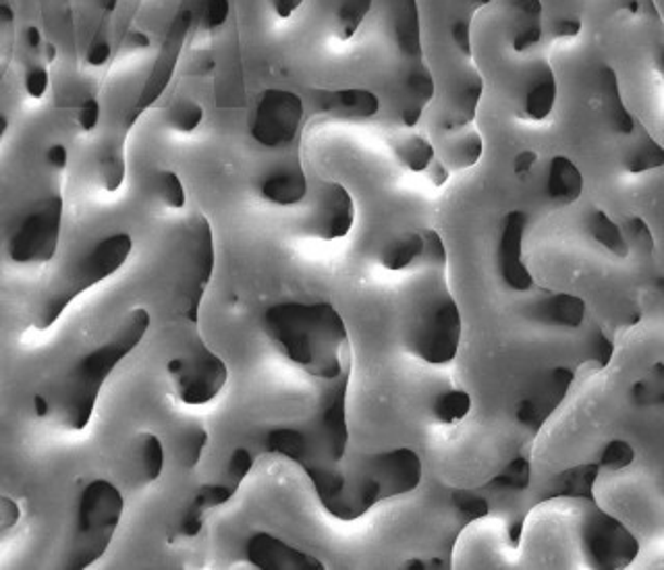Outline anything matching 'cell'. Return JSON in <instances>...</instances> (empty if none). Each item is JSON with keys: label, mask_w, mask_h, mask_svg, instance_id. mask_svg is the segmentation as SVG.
<instances>
[{"label": "cell", "mask_w": 664, "mask_h": 570, "mask_svg": "<svg viewBox=\"0 0 664 570\" xmlns=\"http://www.w3.org/2000/svg\"><path fill=\"white\" fill-rule=\"evenodd\" d=\"M25 88H27V94L31 95V98H36V100L47 94V69H42V67H34V69H29L27 77H25Z\"/></svg>", "instance_id": "ee69618b"}, {"label": "cell", "mask_w": 664, "mask_h": 570, "mask_svg": "<svg viewBox=\"0 0 664 570\" xmlns=\"http://www.w3.org/2000/svg\"><path fill=\"white\" fill-rule=\"evenodd\" d=\"M584 191V177L579 172V168L571 163L565 156H557L550 163V172H548V193L552 199L563 202V204H573Z\"/></svg>", "instance_id": "e0dca14e"}, {"label": "cell", "mask_w": 664, "mask_h": 570, "mask_svg": "<svg viewBox=\"0 0 664 570\" xmlns=\"http://www.w3.org/2000/svg\"><path fill=\"white\" fill-rule=\"evenodd\" d=\"M600 83H602V94L606 100V108H609L613 125L625 135L634 133V117L629 115V111L621 102L617 73L613 72L611 67H602L600 69Z\"/></svg>", "instance_id": "7402d4cb"}, {"label": "cell", "mask_w": 664, "mask_h": 570, "mask_svg": "<svg viewBox=\"0 0 664 570\" xmlns=\"http://www.w3.org/2000/svg\"><path fill=\"white\" fill-rule=\"evenodd\" d=\"M472 4H477V7H484V4H490L493 0H470Z\"/></svg>", "instance_id": "680465c9"}, {"label": "cell", "mask_w": 664, "mask_h": 570, "mask_svg": "<svg viewBox=\"0 0 664 570\" xmlns=\"http://www.w3.org/2000/svg\"><path fill=\"white\" fill-rule=\"evenodd\" d=\"M252 467H254L252 452L247 451V449H235L233 454H231V458H229V465H227V471H225V477H222V483L238 492L241 481L250 476Z\"/></svg>", "instance_id": "1f68e13d"}, {"label": "cell", "mask_w": 664, "mask_h": 570, "mask_svg": "<svg viewBox=\"0 0 664 570\" xmlns=\"http://www.w3.org/2000/svg\"><path fill=\"white\" fill-rule=\"evenodd\" d=\"M156 191H158V197L163 199V204L168 206V208H173V210L183 208L186 202H188L186 187H183L179 174L173 172V170H163V172L158 174V179H156Z\"/></svg>", "instance_id": "f546056e"}, {"label": "cell", "mask_w": 664, "mask_h": 570, "mask_svg": "<svg viewBox=\"0 0 664 570\" xmlns=\"http://www.w3.org/2000/svg\"><path fill=\"white\" fill-rule=\"evenodd\" d=\"M498 485H507V488H525L529 483V465L527 461L518 458L513 461L507 471L502 476H498Z\"/></svg>", "instance_id": "ab89813d"}, {"label": "cell", "mask_w": 664, "mask_h": 570, "mask_svg": "<svg viewBox=\"0 0 664 570\" xmlns=\"http://www.w3.org/2000/svg\"><path fill=\"white\" fill-rule=\"evenodd\" d=\"M204 119V108L190 98L179 100L168 111V125L179 133H193Z\"/></svg>", "instance_id": "484cf974"}, {"label": "cell", "mask_w": 664, "mask_h": 570, "mask_svg": "<svg viewBox=\"0 0 664 570\" xmlns=\"http://www.w3.org/2000/svg\"><path fill=\"white\" fill-rule=\"evenodd\" d=\"M177 461L183 469H195L197 463L202 461V454L208 446V431L197 424H191L179 431L177 436Z\"/></svg>", "instance_id": "603a6c76"}, {"label": "cell", "mask_w": 664, "mask_h": 570, "mask_svg": "<svg viewBox=\"0 0 664 570\" xmlns=\"http://www.w3.org/2000/svg\"><path fill=\"white\" fill-rule=\"evenodd\" d=\"M397 152H399V158L404 160L405 165L411 170H418V172L430 167L432 160H434L432 145L422 138H409Z\"/></svg>", "instance_id": "4dcf8cb0"}, {"label": "cell", "mask_w": 664, "mask_h": 570, "mask_svg": "<svg viewBox=\"0 0 664 570\" xmlns=\"http://www.w3.org/2000/svg\"><path fill=\"white\" fill-rule=\"evenodd\" d=\"M47 160L50 167L63 170V168L67 167V163H69V152H67L65 145L54 143V145L48 147Z\"/></svg>", "instance_id": "bcb514c9"}, {"label": "cell", "mask_w": 664, "mask_h": 570, "mask_svg": "<svg viewBox=\"0 0 664 570\" xmlns=\"http://www.w3.org/2000/svg\"><path fill=\"white\" fill-rule=\"evenodd\" d=\"M77 120H79V127H81L86 133L94 131L95 127H98V122H100V102H98L95 98H86L84 104H81V108H79Z\"/></svg>", "instance_id": "b9f144b4"}, {"label": "cell", "mask_w": 664, "mask_h": 570, "mask_svg": "<svg viewBox=\"0 0 664 570\" xmlns=\"http://www.w3.org/2000/svg\"><path fill=\"white\" fill-rule=\"evenodd\" d=\"M542 38V27L538 22H529V24L523 25L522 29L515 34V40H513V47L518 52H525L527 48L536 47Z\"/></svg>", "instance_id": "60d3db41"}, {"label": "cell", "mask_w": 664, "mask_h": 570, "mask_svg": "<svg viewBox=\"0 0 664 570\" xmlns=\"http://www.w3.org/2000/svg\"><path fill=\"white\" fill-rule=\"evenodd\" d=\"M557 100V81L548 65H542L538 72L534 73L529 90L525 95V115L529 119H546L552 113Z\"/></svg>", "instance_id": "ac0fdd59"}, {"label": "cell", "mask_w": 664, "mask_h": 570, "mask_svg": "<svg viewBox=\"0 0 664 570\" xmlns=\"http://www.w3.org/2000/svg\"><path fill=\"white\" fill-rule=\"evenodd\" d=\"M272 2H274L277 15L283 20H289L304 4V0H272Z\"/></svg>", "instance_id": "f5cc1de1"}, {"label": "cell", "mask_w": 664, "mask_h": 570, "mask_svg": "<svg viewBox=\"0 0 664 570\" xmlns=\"http://www.w3.org/2000/svg\"><path fill=\"white\" fill-rule=\"evenodd\" d=\"M108 59H111V47H108V42H98V44L90 50V54H88V63L94 65V67H102Z\"/></svg>", "instance_id": "c3c4849f"}, {"label": "cell", "mask_w": 664, "mask_h": 570, "mask_svg": "<svg viewBox=\"0 0 664 570\" xmlns=\"http://www.w3.org/2000/svg\"><path fill=\"white\" fill-rule=\"evenodd\" d=\"M452 42L457 44V48L463 52V54H470L472 50V38H470V22L465 20H459L455 22L451 27Z\"/></svg>", "instance_id": "f6af8a7d"}, {"label": "cell", "mask_w": 664, "mask_h": 570, "mask_svg": "<svg viewBox=\"0 0 664 570\" xmlns=\"http://www.w3.org/2000/svg\"><path fill=\"white\" fill-rule=\"evenodd\" d=\"M63 208V197L59 193L38 202L9 235V260L17 265L52 262L61 243Z\"/></svg>", "instance_id": "5b68a950"}, {"label": "cell", "mask_w": 664, "mask_h": 570, "mask_svg": "<svg viewBox=\"0 0 664 570\" xmlns=\"http://www.w3.org/2000/svg\"><path fill=\"white\" fill-rule=\"evenodd\" d=\"M480 156H482V140L475 133H470L459 142V150L455 154V163L459 167H472L477 163Z\"/></svg>", "instance_id": "74e56055"}, {"label": "cell", "mask_w": 664, "mask_h": 570, "mask_svg": "<svg viewBox=\"0 0 664 570\" xmlns=\"http://www.w3.org/2000/svg\"><path fill=\"white\" fill-rule=\"evenodd\" d=\"M457 504L463 513L472 515V517H482L488 513V504L484 500L474 498V496H461L457 498Z\"/></svg>", "instance_id": "7dc6e473"}, {"label": "cell", "mask_w": 664, "mask_h": 570, "mask_svg": "<svg viewBox=\"0 0 664 570\" xmlns=\"http://www.w3.org/2000/svg\"><path fill=\"white\" fill-rule=\"evenodd\" d=\"M434 413L440 422L455 424L470 413V397L465 392H459V390L447 392L434 403Z\"/></svg>", "instance_id": "f1b7e54d"}, {"label": "cell", "mask_w": 664, "mask_h": 570, "mask_svg": "<svg viewBox=\"0 0 664 570\" xmlns=\"http://www.w3.org/2000/svg\"><path fill=\"white\" fill-rule=\"evenodd\" d=\"M426 243L422 235H405L404 238L395 241L382 256V263L391 270H404L409 263L413 262L422 251H424Z\"/></svg>", "instance_id": "cb8c5ba5"}, {"label": "cell", "mask_w": 664, "mask_h": 570, "mask_svg": "<svg viewBox=\"0 0 664 570\" xmlns=\"http://www.w3.org/2000/svg\"><path fill=\"white\" fill-rule=\"evenodd\" d=\"M214 272V237L210 222L204 216H195L188 231V238L177 265L175 303L177 311L197 322L200 303Z\"/></svg>", "instance_id": "8992f818"}, {"label": "cell", "mask_w": 664, "mask_h": 570, "mask_svg": "<svg viewBox=\"0 0 664 570\" xmlns=\"http://www.w3.org/2000/svg\"><path fill=\"white\" fill-rule=\"evenodd\" d=\"M266 331L309 376L332 381L343 374L347 328L331 303H279L266 311Z\"/></svg>", "instance_id": "7a4b0ae2"}, {"label": "cell", "mask_w": 664, "mask_h": 570, "mask_svg": "<svg viewBox=\"0 0 664 570\" xmlns=\"http://www.w3.org/2000/svg\"><path fill=\"white\" fill-rule=\"evenodd\" d=\"M548 315L552 322L563 326H579L584 320V301L571 295L554 297L548 303Z\"/></svg>", "instance_id": "4316f807"}, {"label": "cell", "mask_w": 664, "mask_h": 570, "mask_svg": "<svg viewBox=\"0 0 664 570\" xmlns=\"http://www.w3.org/2000/svg\"><path fill=\"white\" fill-rule=\"evenodd\" d=\"M22 519V508L20 504L9 496L0 494V529H11L20 523Z\"/></svg>", "instance_id": "7bdbcfd3"}, {"label": "cell", "mask_w": 664, "mask_h": 570, "mask_svg": "<svg viewBox=\"0 0 664 570\" xmlns=\"http://www.w3.org/2000/svg\"><path fill=\"white\" fill-rule=\"evenodd\" d=\"M193 11L191 9H181L177 13V17L173 20V24L168 27V34H166L165 44L161 48V54L154 63V69L148 75L145 83H143V90L138 95V102L133 104V108L129 111L127 119H125V129H131L136 125V120L142 117L143 113L165 94L166 86L175 73L177 67V61H179V54H181V48L186 44V38L190 34L191 25H193Z\"/></svg>", "instance_id": "9c48e42d"}, {"label": "cell", "mask_w": 664, "mask_h": 570, "mask_svg": "<svg viewBox=\"0 0 664 570\" xmlns=\"http://www.w3.org/2000/svg\"><path fill=\"white\" fill-rule=\"evenodd\" d=\"M536 160H538V156H536L534 150H523L515 156V172H520V174L527 172L529 168L536 165Z\"/></svg>", "instance_id": "816d5d0a"}, {"label": "cell", "mask_w": 664, "mask_h": 570, "mask_svg": "<svg viewBox=\"0 0 664 570\" xmlns=\"http://www.w3.org/2000/svg\"><path fill=\"white\" fill-rule=\"evenodd\" d=\"M7 129H9V120H7V117H2V115H0V142H2V138H4Z\"/></svg>", "instance_id": "6f0895ef"}, {"label": "cell", "mask_w": 664, "mask_h": 570, "mask_svg": "<svg viewBox=\"0 0 664 570\" xmlns=\"http://www.w3.org/2000/svg\"><path fill=\"white\" fill-rule=\"evenodd\" d=\"M393 15H395V36L399 50L407 59H420L422 38H420L418 0H393Z\"/></svg>", "instance_id": "2e32d148"}, {"label": "cell", "mask_w": 664, "mask_h": 570, "mask_svg": "<svg viewBox=\"0 0 664 570\" xmlns=\"http://www.w3.org/2000/svg\"><path fill=\"white\" fill-rule=\"evenodd\" d=\"M31 403H34V413H36V417H40V419L50 417V403H48L44 392H36Z\"/></svg>", "instance_id": "db71d44e"}, {"label": "cell", "mask_w": 664, "mask_h": 570, "mask_svg": "<svg viewBox=\"0 0 664 570\" xmlns=\"http://www.w3.org/2000/svg\"><path fill=\"white\" fill-rule=\"evenodd\" d=\"M329 108L341 111L345 117L370 119L379 113L380 102L379 98L368 90L349 88L329 95Z\"/></svg>", "instance_id": "d6986e66"}, {"label": "cell", "mask_w": 664, "mask_h": 570, "mask_svg": "<svg viewBox=\"0 0 664 570\" xmlns=\"http://www.w3.org/2000/svg\"><path fill=\"white\" fill-rule=\"evenodd\" d=\"M133 251V238L129 233H113L100 238L94 247L81 254L77 260L63 265L40 290L31 308V328L38 333L50 331L72 308L73 301L115 276Z\"/></svg>", "instance_id": "3957f363"}, {"label": "cell", "mask_w": 664, "mask_h": 570, "mask_svg": "<svg viewBox=\"0 0 664 570\" xmlns=\"http://www.w3.org/2000/svg\"><path fill=\"white\" fill-rule=\"evenodd\" d=\"M459 331V311L451 299H445L427 313L416 338V349L430 363H447L457 351Z\"/></svg>", "instance_id": "30bf717a"}, {"label": "cell", "mask_w": 664, "mask_h": 570, "mask_svg": "<svg viewBox=\"0 0 664 570\" xmlns=\"http://www.w3.org/2000/svg\"><path fill=\"white\" fill-rule=\"evenodd\" d=\"M356 206L352 193L341 183H327L318 197L309 231L324 241L343 238L354 226Z\"/></svg>", "instance_id": "8fae6325"}, {"label": "cell", "mask_w": 664, "mask_h": 570, "mask_svg": "<svg viewBox=\"0 0 664 570\" xmlns=\"http://www.w3.org/2000/svg\"><path fill=\"white\" fill-rule=\"evenodd\" d=\"M590 231H592L593 238L598 243H602L606 249L611 251H618V254H625V238L623 233L618 231L617 224L604 215V212H596L590 218Z\"/></svg>", "instance_id": "83f0119b"}, {"label": "cell", "mask_w": 664, "mask_h": 570, "mask_svg": "<svg viewBox=\"0 0 664 570\" xmlns=\"http://www.w3.org/2000/svg\"><path fill=\"white\" fill-rule=\"evenodd\" d=\"M125 515L119 488L104 479H90L75 500L72 533L63 554V569L86 570L108 552Z\"/></svg>", "instance_id": "277c9868"}, {"label": "cell", "mask_w": 664, "mask_h": 570, "mask_svg": "<svg viewBox=\"0 0 664 570\" xmlns=\"http://www.w3.org/2000/svg\"><path fill=\"white\" fill-rule=\"evenodd\" d=\"M482 81L480 79H472V81H465L461 92H459V111L463 115L461 122L472 119L475 115V108H477V102L482 98Z\"/></svg>", "instance_id": "d590c367"}, {"label": "cell", "mask_w": 664, "mask_h": 570, "mask_svg": "<svg viewBox=\"0 0 664 570\" xmlns=\"http://www.w3.org/2000/svg\"><path fill=\"white\" fill-rule=\"evenodd\" d=\"M515 9H520L527 17H540L542 15V2L540 0H511Z\"/></svg>", "instance_id": "681fc988"}, {"label": "cell", "mask_w": 664, "mask_h": 570, "mask_svg": "<svg viewBox=\"0 0 664 570\" xmlns=\"http://www.w3.org/2000/svg\"><path fill=\"white\" fill-rule=\"evenodd\" d=\"M165 444L154 431H140L129 451V465L142 485L156 483L165 471Z\"/></svg>", "instance_id": "5bb4252c"}, {"label": "cell", "mask_w": 664, "mask_h": 570, "mask_svg": "<svg viewBox=\"0 0 664 570\" xmlns=\"http://www.w3.org/2000/svg\"><path fill=\"white\" fill-rule=\"evenodd\" d=\"M131 47L148 48L150 47V38L142 31H133L131 34Z\"/></svg>", "instance_id": "11a10c76"}, {"label": "cell", "mask_w": 664, "mask_h": 570, "mask_svg": "<svg viewBox=\"0 0 664 570\" xmlns=\"http://www.w3.org/2000/svg\"><path fill=\"white\" fill-rule=\"evenodd\" d=\"M266 449L286 458L295 461L297 465H306L309 458V444L306 431L299 428H279L268 431Z\"/></svg>", "instance_id": "ffe728a7"}, {"label": "cell", "mask_w": 664, "mask_h": 570, "mask_svg": "<svg viewBox=\"0 0 664 570\" xmlns=\"http://www.w3.org/2000/svg\"><path fill=\"white\" fill-rule=\"evenodd\" d=\"M304 120L302 98L286 90H266L252 120V138L256 142L277 150L297 138Z\"/></svg>", "instance_id": "ba28073f"}, {"label": "cell", "mask_w": 664, "mask_h": 570, "mask_svg": "<svg viewBox=\"0 0 664 570\" xmlns=\"http://www.w3.org/2000/svg\"><path fill=\"white\" fill-rule=\"evenodd\" d=\"M166 374L175 381L179 399L193 406L214 401L229 378L225 361L202 342L191 349L190 355L170 359Z\"/></svg>", "instance_id": "52a82bcc"}, {"label": "cell", "mask_w": 664, "mask_h": 570, "mask_svg": "<svg viewBox=\"0 0 664 570\" xmlns=\"http://www.w3.org/2000/svg\"><path fill=\"white\" fill-rule=\"evenodd\" d=\"M374 0H341L339 4V34L343 40L356 36L357 29L363 24L366 15L370 13Z\"/></svg>", "instance_id": "d4e9b609"}, {"label": "cell", "mask_w": 664, "mask_h": 570, "mask_svg": "<svg viewBox=\"0 0 664 570\" xmlns=\"http://www.w3.org/2000/svg\"><path fill=\"white\" fill-rule=\"evenodd\" d=\"M98 170L102 187L108 193H115L123 187L125 174H127V163H125V150L123 140L104 143L98 156Z\"/></svg>", "instance_id": "44dd1931"}, {"label": "cell", "mask_w": 664, "mask_h": 570, "mask_svg": "<svg viewBox=\"0 0 664 570\" xmlns=\"http://www.w3.org/2000/svg\"><path fill=\"white\" fill-rule=\"evenodd\" d=\"M27 40H29L31 47L38 48V44H40V31H38L36 27H31V29L27 31Z\"/></svg>", "instance_id": "9f6ffc18"}, {"label": "cell", "mask_w": 664, "mask_h": 570, "mask_svg": "<svg viewBox=\"0 0 664 570\" xmlns=\"http://www.w3.org/2000/svg\"><path fill=\"white\" fill-rule=\"evenodd\" d=\"M582 31V22L579 20H573V17H565L557 24V36L561 38H571V36H577Z\"/></svg>", "instance_id": "f907efd6"}, {"label": "cell", "mask_w": 664, "mask_h": 570, "mask_svg": "<svg viewBox=\"0 0 664 570\" xmlns=\"http://www.w3.org/2000/svg\"><path fill=\"white\" fill-rule=\"evenodd\" d=\"M407 90H409V95L413 100V104L409 108H420L422 111V106L434 95V79L426 69L418 67L407 77Z\"/></svg>", "instance_id": "e575fe53"}, {"label": "cell", "mask_w": 664, "mask_h": 570, "mask_svg": "<svg viewBox=\"0 0 664 570\" xmlns=\"http://www.w3.org/2000/svg\"><path fill=\"white\" fill-rule=\"evenodd\" d=\"M247 560L261 570H322V562L306 552L289 546L270 533H256L247 542Z\"/></svg>", "instance_id": "7c38bea8"}, {"label": "cell", "mask_w": 664, "mask_h": 570, "mask_svg": "<svg viewBox=\"0 0 664 570\" xmlns=\"http://www.w3.org/2000/svg\"><path fill=\"white\" fill-rule=\"evenodd\" d=\"M663 147L659 143L648 140V142L641 143L640 147L629 156L627 170L643 172V170H650V168L663 167Z\"/></svg>", "instance_id": "d6a6232c"}, {"label": "cell", "mask_w": 664, "mask_h": 570, "mask_svg": "<svg viewBox=\"0 0 664 570\" xmlns=\"http://www.w3.org/2000/svg\"><path fill=\"white\" fill-rule=\"evenodd\" d=\"M261 197L277 206H295L308 195V179L302 168L285 167L270 172L260 185Z\"/></svg>", "instance_id": "9a60e30c"}, {"label": "cell", "mask_w": 664, "mask_h": 570, "mask_svg": "<svg viewBox=\"0 0 664 570\" xmlns=\"http://www.w3.org/2000/svg\"><path fill=\"white\" fill-rule=\"evenodd\" d=\"M193 11V9H191ZM229 0H200L197 11H193V17L200 20L202 27L216 29L227 22L229 17Z\"/></svg>", "instance_id": "836d02e7"}, {"label": "cell", "mask_w": 664, "mask_h": 570, "mask_svg": "<svg viewBox=\"0 0 664 570\" xmlns=\"http://www.w3.org/2000/svg\"><path fill=\"white\" fill-rule=\"evenodd\" d=\"M204 513L206 510L202 506L191 502L188 510L179 519V531L177 533L181 537H195V535H200V531L204 529Z\"/></svg>", "instance_id": "8d00e7d4"}, {"label": "cell", "mask_w": 664, "mask_h": 570, "mask_svg": "<svg viewBox=\"0 0 664 570\" xmlns=\"http://www.w3.org/2000/svg\"><path fill=\"white\" fill-rule=\"evenodd\" d=\"M631 461H634V451H631V446L617 440V442L609 444V449L602 454V461H600V463H602L604 467H611V469H621V467H627Z\"/></svg>", "instance_id": "f35d334b"}, {"label": "cell", "mask_w": 664, "mask_h": 570, "mask_svg": "<svg viewBox=\"0 0 664 570\" xmlns=\"http://www.w3.org/2000/svg\"><path fill=\"white\" fill-rule=\"evenodd\" d=\"M152 315L145 308L129 309L111 334L94 349L79 357L59 381L44 392L50 415L69 431H84L92 424L104 384L120 363L142 345Z\"/></svg>", "instance_id": "6da1fadb"}, {"label": "cell", "mask_w": 664, "mask_h": 570, "mask_svg": "<svg viewBox=\"0 0 664 570\" xmlns=\"http://www.w3.org/2000/svg\"><path fill=\"white\" fill-rule=\"evenodd\" d=\"M523 226H525V216L522 212L507 216L505 231L500 238L502 276L507 285L515 290H527L532 286V276L522 262Z\"/></svg>", "instance_id": "4fadbf2b"}]
</instances>
